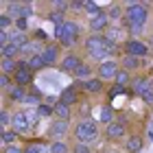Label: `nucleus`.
Here are the masks:
<instances>
[{"label":"nucleus","instance_id":"f257e3e1","mask_svg":"<svg viewBox=\"0 0 153 153\" xmlns=\"http://www.w3.org/2000/svg\"><path fill=\"white\" fill-rule=\"evenodd\" d=\"M72 140L79 142V144H92L101 138V129H99V123H94L92 118H81V120L74 123L72 127Z\"/></svg>","mask_w":153,"mask_h":153},{"label":"nucleus","instance_id":"f03ea898","mask_svg":"<svg viewBox=\"0 0 153 153\" xmlns=\"http://www.w3.org/2000/svg\"><path fill=\"white\" fill-rule=\"evenodd\" d=\"M55 37H57V44L61 48H72L81 39V26L74 20H66L61 26L55 29Z\"/></svg>","mask_w":153,"mask_h":153},{"label":"nucleus","instance_id":"7ed1b4c3","mask_svg":"<svg viewBox=\"0 0 153 153\" xmlns=\"http://www.w3.org/2000/svg\"><path fill=\"white\" fill-rule=\"evenodd\" d=\"M149 22V7L144 2H127L125 4V22L131 26H142Z\"/></svg>","mask_w":153,"mask_h":153},{"label":"nucleus","instance_id":"20e7f679","mask_svg":"<svg viewBox=\"0 0 153 153\" xmlns=\"http://www.w3.org/2000/svg\"><path fill=\"white\" fill-rule=\"evenodd\" d=\"M103 136H105L107 142H125L129 136V120L125 116H116V120L105 127Z\"/></svg>","mask_w":153,"mask_h":153},{"label":"nucleus","instance_id":"39448f33","mask_svg":"<svg viewBox=\"0 0 153 153\" xmlns=\"http://www.w3.org/2000/svg\"><path fill=\"white\" fill-rule=\"evenodd\" d=\"M120 51H123V55H129V57L147 59L149 53H151V48H149V44L144 39H131V37H127V39L123 42Z\"/></svg>","mask_w":153,"mask_h":153},{"label":"nucleus","instance_id":"423d86ee","mask_svg":"<svg viewBox=\"0 0 153 153\" xmlns=\"http://www.w3.org/2000/svg\"><path fill=\"white\" fill-rule=\"evenodd\" d=\"M33 79H35V72L31 70L29 59H24V57L18 59V68H16V74H13V81H16V85L29 90V88L33 85Z\"/></svg>","mask_w":153,"mask_h":153},{"label":"nucleus","instance_id":"0eeeda50","mask_svg":"<svg viewBox=\"0 0 153 153\" xmlns=\"http://www.w3.org/2000/svg\"><path fill=\"white\" fill-rule=\"evenodd\" d=\"M68 134H72V127H70V120H55L48 125V142H66L64 138H68Z\"/></svg>","mask_w":153,"mask_h":153},{"label":"nucleus","instance_id":"6e6552de","mask_svg":"<svg viewBox=\"0 0 153 153\" xmlns=\"http://www.w3.org/2000/svg\"><path fill=\"white\" fill-rule=\"evenodd\" d=\"M118 70H120V61L118 59H107V61H101L99 66H96V76H99L101 81H114Z\"/></svg>","mask_w":153,"mask_h":153},{"label":"nucleus","instance_id":"1a4fd4ad","mask_svg":"<svg viewBox=\"0 0 153 153\" xmlns=\"http://www.w3.org/2000/svg\"><path fill=\"white\" fill-rule=\"evenodd\" d=\"M88 26H90V31H92V33H96V35H103V33L112 26V20H109V16H107V9H103L99 16L90 18V20H88Z\"/></svg>","mask_w":153,"mask_h":153},{"label":"nucleus","instance_id":"9d476101","mask_svg":"<svg viewBox=\"0 0 153 153\" xmlns=\"http://www.w3.org/2000/svg\"><path fill=\"white\" fill-rule=\"evenodd\" d=\"M42 57L46 61V68H53V66H59L61 64V46L55 42V44H46L42 48Z\"/></svg>","mask_w":153,"mask_h":153},{"label":"nucleus","instance_id":"9b49d317","mask_svg":"<svg viewBox=\"0 0 153 153\" xmlns=\"http://www.w3.org/2000/svg\"><path fill=\"white\" fill-rule=\"evenodd\" d=\"M83 64H85V61H83V57H81L79 53H68V55H64V59H61L59 70H61V72H68V74L72 76Z\"/></svg>","mask_w":153,"mask_h":153},{"label":"nucleus","instance_id":"f8f14e48","mask_svg":"<svg viewBox=\"0 0 153 153\" xmlns=\"http://www.w3.org/2000/svg\"><path fill=\"white\" fill-rule=\"evenodd\" d=\"M7 16H11L13 20H26L33 16V7L26 2H7Z\"/></svg>","mask_w":153,"mask_h":153},{"label":"nucleus","instance_id":"ddd939ff","mask_svg":"<svg viewBox=\"0 0 153 153\" xmlns=\"http://www.w3.org/2000/svg\"><path fill=\"white\" fill-rule=\"evenodd\" d=\"M11 129L16 131V134L24 136L31 131V120L29 116H26L24 109H13V120H11Z\"/></svg>","mask_w":153,"mask_h":153},{"label":"nucleus","instance_id":"4468645a","mask_svg":"<svg viewBox=\"0 0 153 153\" xmlns=\"http://www.w3.org/2000/svg\"><path fill=\"white\" fill-rule=\"evenodd\" d=\"M79 85V90L83 92V96H99L105 92V81H101L99 76H92V79H88V81H83V83H76Z\"/></svg>","mask_w":153,"mask_h":153},{"label":"nucleus","instance_id":"2eb2a0df","mask_svg":"<svg viewBox=\"0 0 153 153\" xmlns=\"http://www.w3.org/2000/svg\"><path fill=\"white\" fill-rule=\"evenodd\" d=\"M81 99H83V92L79 90V85H76V83H72V85L64 88V90H61V94H59V101H64L66 105H70V107L79 105Z\"/></svg>","mask_w":153,"mask_h":153},{"label":"nucleus","instance_id":"dca6fc26","mask_svg":"<svg viewBox=\"0 0 153 153\" xmlns=\"http://www.w3.org/2000/svg\"><path fill=\"white\" fill-rule=\"evenodd\" d=\"M131 88H134V92H136L138 99H142V96L153 88V76H149V74H138V76H134Z\"/></svg>","mask_w":153,"mask_h":153},{"label":"nucleus","instance_id":"f3484780","mask_svg":"<svg viewBox=\"0 0 153 153\" xmlns=\"http://www.w3.org/2000/svg\"><path fill=\"white\" fill-rule=\"evenodd\" d=\"M144 147V138L140 131H131V134L127 136V140L123 142V149L127 151V153H140Z\"/></svg>","mask_w":153,"mask_h":153},{"label":"nucleus","instance_id":"a211bd4d","mask_svg":"<svg viewBox=\"0 0 153 153\" xmlns=\"http://www.w3.org/2000/svg\"><path fill=\"white\" fill-rule=\"evenodd\" d=\"M142 66H144V59H138V57H129V55H123L120 57V68L123 70H127V72H140L142 70Z\"/></svg>","mask_w":153,"mask_h":153},{"label":"nucleus","instance_id":"6ab92c4d","mask_svg":"<svg viewBox=\"0 0 153 153\" xmlns=\"http://www.w3.org/2000/svg\"><path fill=\"white\" fill-rule=\"evenodd\" d=\"M26 96H29V90L26 88H20V85H13L9 92L4 94L7 103H26ZM4 103V105H7Z\"/></svg>","mask_w":153,"mask_h":153},{"label":"nucleus","instance_id":"aec40b11","mask_svg":"<svg viewBox=\"0 0 153 153\" xmlns=\"http://www.w3.org/2000/svg\"><path fill=\"white\" fill-rule=\"evenodd\" d=\"M114 120H116V109L109 105V103H103L101 109H99V123L107 127V125H109V123H114Z\"/></svg>","mask_w":153,"mask_h":153},{"label":"nucleus","instance_id":"412c9836","mask_svg":"<svg viewBox=\"0 0 153 153\" xmlns=\"http://www.w3.org/2000/svg\"><path fill=\"white\" fill-rule=\"evenodd\" d=\"M92 76H96V68H94V66H90V64H83L79 70L72 74V79H74L76 83H83V81L92 79Z\"/></svg>","mask_w":153,"mask_h":153},{"label":"nucleus","instance_id":"4be33fe9","mask_svg":"<svg viewBox=\"0 0 153 153\" xmlns=\"http://www.w3.org/2000/svg\"><path fill=\"white\" fill-rule=\"evenodd\" d=\"M55 118H59V120H72V107L66 105L64 101H55Z\"/></svg>","mask_w":153,"mask_h":153},{"label":"nucleus","instance_id":"5701e85b","mask_svg":"<svg viewBox=\"0 0 153 153\" xmlns=\"http://www.w3.org/2000/svg\"><path fill=\"white\" fill-rule=\"evenodd\" d=\"M51 142H42V140H29L24 144V153H48Z\"/></svg>","mask_w":153,"mask_h":153},{"label":"nucleus","instance_id":"b1692460","mask_svg":"<svg viewBox=\"0 0 153 153\" xmlns=\"http://www.w3.org/2000/svg\"><path fill=\"white\" fill-rule=\"evenodd\" d=\"M131 83H134V74L120 68V70H118V74H116V79H114V85H118V88L125 90V88H129Z\"/></svg>","mask_w":153,"mask_h":153},{"label":"nucleus","instance_id":"393cba45","mask_svg":"<svg viewBox=\"0 0 153 153\" xmlns=\"http://www.w3.org/2000/svg\"><path fill=\"white\" fill-rule=\"evenodd\" d=\"M107 16H109V20H112V24H120V22H125V7H120V4H112L107 9Z\"/></svg>","mask_w":153,"mask_h":153},{"label":"nucleus","instance_id":"a878e982","mask_svg":"<svg viewBox=\"0 0 153 153\" xmlns=\"http://www.w3.org/2000/svg\"><path fill=\"white\" fill-rule=\"evenodd\" d=\"M105 35V39L109 42V44H118V46H123L120 44V35H123V31H120V26H116V24H112L109 29L103 33Z\"/></svg>","mask_w":153,"mask_h":153},{"label":"nucleus","instance_id":"bb28decb","mask_svg":"<svg viewBox=\"0 0 153 153\" xmlns=\"http://www.w3.org/2000/svg\"><path fill=\"white\" fill-rule=\"evenodd\" d=\"M29 42H31V39H29V35H26V33H22V31H11V44L18 46L20 51H22Z\"/></svg>","mask_w":153,"mask_h":153},{"label":"nucleus","instance_id":"cd10ccee","mask_svg":"<svg viewBox=\"0 0 153 153\" xmlns=\"http://www.w3.org/2000/svg\"><path fill=\"white\" fill-rule=\"evenodd\" d=\"M2 147H11V144H18V138H20V134H16L11 127L9 129H2Z\"/></svg>","mask_w":153,"mask_h":153},{"label":"nucleus","instance_id":"c85d7f7f","mask_svg":"<svg viewBox=\"0 0 153 153\" xmlns=\"http://www.w3.org/2000/svg\"><path fill=\"white\" fill-rule=\"evenodd\" d=\"M16 68H18V61L16 59H2L0 61V72L2 74H16Z\"/></svg>","mask_w":153,"mask_h":153},{"label":"nucleus","instance_id":"c756f323","mask_svg":"<svg viewBox=\"0 0 153 153\" xmlns=\"http://www.w3.org/2000/svg\"><path fill=\"white\" fill-rule=\"evenodd\" d=\"M29 64H31V70L33 72H39V70H44V68H46V61H44V57H42V53L29 57Z\"/></svg>","mask_w":153,"mask_h":153},{"label":"nucleus","instance_id":"7c9ffc66","mask_svg":"<svg viewBox=\"0 0 153 153\" xmlns=\"http://www.w3.org/2000/svg\"><path fill=\"white\" fill-rule=\"evenodd\" d=\"M48 153H72V144H68V142H51Z\"/></svg>","mask_w":153,"mask_h":153},{"label":"nucleus","instance_id":"2f4dec72","mask_svg":"<svg viewBox=\"0 0 153 153\" xmlns=\"http://www.w3.org/2000/svg\"><path fill=\"white\" fill-rule=\"evenodd\" d=\"M101 11H103V7H101V4L92 2V0H85V9H83V13L88 16V20H90V18H94V16H99Z\"/></svg>","mask_w":153,"mask_h":153},{"label":"nucleus","instance_id":"473e14b6","mask_svg":"<svg viewBox=\"0 0 153 153\" xmlns=\"http://www.w3.org/2000/svg\"><path fill=\"white\" fill-rule=\"evenodd\" d=\"M11 120H13V112H9L7 105H2V109H0V125H2V129H9Z\"/></svg>","mask_w":153,"mask_h":153},{"label":"nucleus","instance_id":"72a5a7b5","mask_svg":"<svg viewBox=\"0 0 153 153\" xmlns=\"http://www.w3.org/2000/svg\"><path fill=\"white\" fill-rule=\"evenodd\" d=\"M13 85H16L13 76H11V74H2V72H0V90H2V94H7Z\"/></svg>","mask_w":153,"mask_h":153},{"label":"nucleus","instance_id":"f704fd0d","mask_svg":"<svg viewBox=\"0 0 153 153\" xmlns=\"http://www.w3.org/2000/svg\"><path fill=\"white\" fill-rule=\"evenodd\" d=\"M48 18H51L57 26H61V24H64L66 20H68V18H66V13H61V11H51V16H48Z\"/></svg>","mask_w":153,"mask_h":153},{"label":"nucleus","instance_id":"c9c22d12","mask_svg":"<svg viewBox=\"0 0 153 153\" xmlns=\"http://www.w3.org/2000/svg\"><path fill=\"white\" fill-rule=\"evenodd\" d=\"M11 24H16V20L11 16H7V13H2V16H0V31H7Z\"/></svg>","mask_w":153,"mask_h":153},{"label":"nucleus","instance_id":"e433bc0d","mask_svg":"<svg viewBox=\"0 0 153 153\" xmlns=\"http://www.w3.org/2000/svg\"><path fill=\"white\" fill-rule=\"evenodd\" d=\"M72 153H92V147H90V144H79V142H72Z\"/></svg>","mask_w":153,"mask_h":153},{"label":"nucleus","instance_id":"4c0bfd02","mask_svg":"<svg viewBox=\"0 0 153 153\" xmlns=\"http://www.w3.org/2000/svg\"><path fill=\"white\" fill-rule=\"evenodd\" d=\"M2 153H24V144H11V147H2Z\"/></svg>","mask_w":153,"mask_h":153},{"label":"nucleus","instance_id":"58836bf2","mask_svg":"<svg viewBox=\"0 0 153 153\" xmlns=\"http://www.w3.org/2000/svg\"><path fill=\"white\" fill-rule=\"evenodd\" d=\"M70 9L72 11H83L85 9V2H70Z\"/></svg>","mask_w":153,"mask_h":153},{"label":"nucleus","instance_id":"ea45409f","mask_svg":"<svg viewBox=\"0 0 153 153\" xmlns=\"http://www.w3.org/2000/svg\"><path fill=\"white\" fill-rule=\"evenodd\" d=\"M16 26H18V29L22 31V33H26V20H18V22H16Z\"/></svg>","mask_w":153,"mask_h":153},{"label":"nucleus","instance_id":"a19ab883","mask_svg":"<svg viewBox=\"0 0 153 153\" xmlns=\"http://www.w3.org/2000/svg\"><path fill=\"white\" fill-rule=\"evenodd\" d=\"M107 153H118V151H107Z\"/></svg>","mask_w":153,"mask_h":153},{"label":"nucleus","instance_id":"79ce46f5","mask_svg":"<svg viewBox=\"0 0 153 153\" xmlns=\"http://www.w3.org/2000/svg\"><path fill=\"white\" fill-rule=\"evenodd\" d=\"M151 31H153V22H151Z\"/></svg>","mask_w":153,"mask_h":153}]
</instances>
